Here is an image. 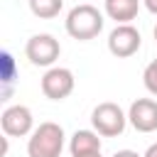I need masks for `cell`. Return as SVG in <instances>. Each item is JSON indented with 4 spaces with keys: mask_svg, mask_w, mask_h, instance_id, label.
I'll use <instances>...</instances> for the list:
<instances>
[{
    "mask_svg": "<svg viewBox=\"0 0 157 157\" xmlns=\"http://www.w3.org/2000/svg\"><path fill=\"white\" fill-rule=\"evenodd\" d=\"M103 12L88 2H78L76 7L69 10L66 20H64V27H66V34L78 39V42H88V39H96L101 32H103Z\"/></svg>",
    "mask_w": 157,
    "mask_h": 157,
    "instance_id": "obj_1",
    "label": "cell"
},
{
    "mask_svg": "<svg viewBox=\"0 0 157 157\" xmlns=\"http://www.w3.org/2000/svg\"><path fill=\"white\" fill-rule=\"evenodd\" d=\"M64 142H66L64 128L59 123L44 120L32 130L27 140V155L29 157H61Z\"/></svg>",
    "mask_w": 157,
    "mask_h": 157,
    "instance_id": "obj_2",
    "label": "cell"
},
{
    "mask_svg": "<svg viewBox=\"0 0 157 157\" xmlns=\"http://www.w3.org/2000/svg\"><path fill=\"white\" fill-rule=\"evenodd\" d=\"M91 125L101 137H118L128 125V113L118 103L103 101L91 110Z\"/></svg>",
    "mask_w": 157,
    "mask_h": 157,
    "instance_id": "obj_3",
    "label": "cell"
},
{
    "mask_svg": "<svg viewBox=\"0 0 157 157\" xmlns=\"http://www.w3.org/2000/svg\"><path fill=\"white\" fill-rule=\"evenodd\" d=\"M61 54V44L56 37L47 34V32H39V34H32L25 44V56L29 59L32 66H54V61L59 59Z\"/></svg>",
    "mask_w": 157,
    "mask_h": 157,
    "instance_id": "obj_4",
    "label": "cell"
},
{
    "mask_svg": "<svg viewBox=\"0 0 157 157\" xmlns=\"http://www.w3.org/2000/svg\"><path fill=\"white\" fill-rule=\"evenodd\" d=\"M74 86H76V78H74V71L66 69V66H49L42 76V93L49 98V101H64L74 93Z\"/></svg>",
    "mask_w": 157,
    "mask_h": 157,
    "instance_id": "obj_5",
    "label": "cell"
},
{
    "mask_svg": "<svg viewBox=\"0 0 157 157\" xmlns=\"http://www.w3.org/2000/svg\"><path fill=\"white\" fill-rule=\"evenodd\" d=\"M140 44H142V37H140L137 27H132L130 22L128 25H115L108 34V52L118 59H128V56L137 54Z\"/></svg>",
    "mask_w": 157,
    "mask_h": 157,
    "instance_id": "obj_6",
    "label": "cell"
},
{
    "mask_svg": "<svg viewBox=\"0 0 157 157\" xmlns=\"http://www.w3.org/2000/svg\"><path fill=\"white\" fill-rule=\"evenodd\" d=\"M0 128L7 137H25V135H32L34 130V118H32V110L22 103H15V105H7L0 115Z\"/></svg>",
    "mask_w": 157,
    "mask_h": 157,
    "instance_id": "obj_7",
    "label": "cell"
},
{
    "mask_svg": "<svg viewBox=\"0 0 157 157\" xmlns=\"http://www.w3.org/2000/svg\"><path fill=\"white\" fill-rule=\"evenodd\" d=\"M128 123L137 132H155L157 130V101L155 98H137L128 108Z\"/></svg>",
    "mask_w": 157,
    "mask_h": 157,
    "instance_id": "obj_8",
    "label": "cell"
},
{
    "mask_svg": "<svg viewBox=\"0 0 157 157\" xmlns=\"http://www.w3.org/2000/svg\"><path fill=\"white\" fill-rule=\"evenodd\" d=\"M69 152H71V157L101 152V135L96 130H76L69 140Z\"/></svg>",
    "mask_w": 157,
    "mask_h": 157,
    "instance_id": "obj_9",
    "label": "cell"
},
{
    "mask_svg": "<svg viewBox=\"0 0 157 157\" xmlns=\"http://www.w3.org/2000/svg\"><path fill=\"white\" fill-rule=\"evenodd\" d=\"M103 10L115 25H128L140 12V0H103Z\"/></svg>",
    "mask_w": 157,
    "mask_h": 157,
    "instance_id": "obj_10",
    "label": "cell"
},
{
    "mask_svg": "<svg viewBox=\"0 0 157 157\" xmlns=\"http://www.w3.org/2000/svg\"><path fill=\"white\" fill-rule=\"evenodd\" d=\"M27 2H29L32 15L39 17V20H52L64 7V0H27Z\"/></svg>",
    "mask_w": 157,
    "mask_h": 157,
    "instance_id": "obj_11",
    "label": "cell"
},
{
    "mask_svg": "<svg viewBox=\"0 0 157 157\" xmlns=\"http://www.w3.org/2000/svg\"><path fill=\"white\" fill-rule=\"evenodd\" d=\"M142 83H145L147 93L157 98V59H152V61L145 66V71H142Z\"/></svg>",
    "mask_w": 157,
    "mask_h": 157,
    "instance_id": "obj_12",
    "label": "cell"
},
{
    "mask_svg": "<svg viewBox=\"0 0 157 157\" xmlns=\"http://www.w3.org/2000/svg\"><path fill=\"white\" fill-rule=\"evenodd\" d=\"M0 64H2V83L10 86V81H12V76H15V59L10 56V52H2Z\"/></svg>",
    "mask_w": 157,
    "mask_h": 157,
    "instance_id": "obj_13",
    "label": "cell"
},
{
    "mask_svg": "<svg viewBox=\"0 0 157 157\" xmlns=\"http://www.w3.org/2000/svg\"><path fill=\"white\" fill-rule=\"evenodd\" d=\"M113 157H142V155H137L135 150H118Z\"/></svg>",
    "mask_w": 157,
    "mask_h": 157,
    "instance_id": "obj_14",
    "label": "cell"
},
{
    "mask_svg": "<svg viewBox=\"0 0 157 157\" xmlns=\"http://www.w3.org/2000/svg\"><path fill=\"white\" fill-rule=\"evenodd\" d=\"M142 5L147 7V12H152V15H157V0H142Z\"/></svg>",
    "mask_w": 157,
    "mask_h": 157,
    "instance_id": "obj_15",
    "label": "cell"
},
{
    "mask_svg": "<svg viewBox=\"0 0 157 157\" xmlns=\"http://www.w3.org/2000/svg\"><path fill=\"white\" fill-rule=\"evenodd\" d=\"M142 157H157V142H152L147 150H145V155Z\"/></svg>",
    "mask_w": 157,
    "mask_h": 157,
    "instance_id": "obj_16",
    "label": "cell"
},
{
    "mask_svg": "<svg viewBox=\"0 0 157 157\" xmlns=\"http://www.w3.org/2000/svg\"><path fill=\"white\" fill-rule=\"evenodd\" d=\"M83 157H103L101 152H93V155H83Z\"/></svg>",
    "mask_w": 157,
    "mask_h": 157,
    "instance_id": "obj_17",
    "label": "cell"
},
{
    "mask_svg": "<svg viewBox=\"0 0 157 157\" xmlns=\"http://www.w3.org/2000/svg\"><path fill=\"white\" fill-rule=\"evenodd\" d=\"M152 34H155V42H157V25H155V29H152Z\"/></svg>",
    "mask_w": 157,
    "mask_h": 157,
    "instance_id": "obj_18",
    "label": "cell"
}]
</instances>
